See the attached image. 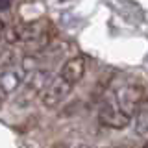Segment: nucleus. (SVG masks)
<instances>
[{
	"label": "nucleus",
	"instance_id": "7ed1b4c3",
	"mask_svg": "<svg viewBox=\"0 0 148 148\" xmlns=\"http://www.w3.org/2000/svg\"><path fill=\"white\" fill-rule=\"evenodd\" d=\"M98 119H100V122L104 124V126L113 128V130H122L133 120L132 115H128L124 109H120L119 104L113 98L102 102V106L98 109Z\"/></svg>",
	"mask_w": 148,
	"mask_h": 148
},
{
	"label": "nucleus",
	"instance_id": "9b49d317",
	"mask_svg": "<svg viewBox=\"0 0 148 148\" xmlns=\"http://www.w3.org/2000/svg\"><path fill=\"white\" fill-rule=\"evenodd\" d=\"M74 148H92V146H89V145H78V146H74Z\"/></svg>",
	"mask_w": 148,
	"mask_h": 148
},
{
	"label": "nucleus",
	"instance_id": "f03ea898",
	"mask_svg": "<svg viewBox=\"0 0 148 148\" xmlns=\"http://www.w3.org/2000/svg\"><path fill=\"white\" fill-rule=\"evenodd\" d=\"M111 98L119 104L120 109H124L128 115L133 117L137 108H139V104H141L146 96H145V89H143L141 85L126 82V83H120L117 89L113 91V96H111Z\"/></svg>",
	"mask_w": 148,
	"mask_h": 148
},
{
	"label": "nucleus",
	"instance_id": "423d86ee",
	"mask_svg": "<svg viewBox=\"0 0 148 148\" xmlns=\"http://www.w3.org/2000/svg\"><path fill=\"white\" fill-rule=\"evenodd\" d=\"M26 76L28 74L22 71L21 65H18V67H8V69H4V71L0 72V83L6 87L8 92H13L24 83Z\"/></svg>",
	"mask_w": 148,
	"mask_h": 148
},
{
	"label": "nucleus",
	"instance_id": "6e6552de",
	"mask_svg": "<svg viewBox=\"0 0 148 148\" xmlns=\"http://www.w3.org/2000/svg\"><path fill=\"white\" fill-rule=\"evenodd\" d=\"M21 67H22V71L26 74H32V72L37 71V59L32 58V56H24L22 61H21Z\"/></svg>",
	"mask_w": 148,
	"mask_h": 148
},
{
	"label": "nucleus",
	"instance_id": "20e7f679",
	"mask_svg": "<svg viewBox=\"0 0 148 148\" xmlns=\"http://www.w3.org/2000/svg\"><path fill=\"white\" fill-rule=\"evenodd\" d=\"M72 83H69L61 74H58V76H54L52 80L48 82V85H46V89L41 92V102H43V106L46 108H54V106L61 104V102L69 96V92L72 91Z\"/></svg>",
	"mask_w": 148,
	"mask_h": 148
},
{
	"label": "nucleus",
	"instance_id": "0eeeda50",
	"mask_svg": "<svg viewBox=\"0 0 148 148\" xmlns=\"http://www.w3.org/2000/svg\"><path fill=\"white\" fill-rule=\"evenodd\" d=\"M135 122V133L141 135L143 139H148V98H145L139 104V108L133 115Z\"/></svg>",
	"mask_w": 148,
	"mask_h": 148
},
{
	"label": "nucleus",
	"instance_id": "f8f14e48",
	"mask_svg": "<svg viewBox=\"0 0 148 148\" xmlns=\"http://www.w3.org/2000/svg\"><path fill=\"white\" fill-rule=\"evenodd\" d=\"M111 148H128V146H111Z\"/></svg>",
	"mask_w": 148,
	"mask_h": 148
},
{
	"label": "nucleus",
	"instance_id": "f257e3e1",
	"mask_svg": "<svg viewBox=\"0 0 148 148\" xmlns=\"http://www.w3.org/2000/svg\"><path fill=\"white\" fill-rule=\"evenodd\" d=\"M50 80H52V78H50V72L48 71H39V69H37L35 72L28 74L24 83L18 87L17 104L21 106V108H26V106L30 104L34 98L41 96V92L46 89V85H48Z\"/></svg>",
	"mask_w": 148,
	"mask_h": 148
},
{
	"label": "nucleus",
	"instance_id": "ddd939ff",
	"mask_svg": "<svg viewBox=\"0 0 148 148\" xmlns=\"http://www.w3.org/2000/svg\"><path fill=\"white\" fill-rule=\"evenodd\" d=\"M146 148H148V145H146Z\"/></svg>",
	"mask_w": 148,
	"mask_h": 148
},
{
	"label": "nucleus",
	"instance_id": "39448f33",
	"mask_svg": "<svg viewBox=\"0 0 148 148\" xmlns=\"http://www.w3.org/2000/svg\"><path fill=\"white\" fill-rule=\"evenodd\" d=\"M61 76L67 80L69 83H72V85H76L78 82L83 78V74H85V59L82 58V56H76V58H71L67 63L61 67Z\"/></svg>",
	"mask_w": 148,
	"mask_h": 148
},
{
	"label": "nucleus",
	"instance_id": "1a4fd4ad",
	"mask_svg": "<svg viewBox=\"0 0 148 148\" xmlns=\"http://www.w3.org/2000/svg\"><path fill=\"white\" fill-rule=\"evenodd\" d=\"M8 95H9V92L6 91V87L0 83V108L4 106V102H6V98H8Z\"/></svg>",
	"mask_w": 148,
	"mask_h": 148
},
{
	"label": "nucleus",
	"instance_id": "9d476101",
	"mask_svg": "<svg viewBox=\"0 0 148 148\" xmlns=\"http://www.w3.org/2000/svg\"><path fill=\"white\" fill-rule=\"evenodd\" d=\"M4 32H6V24H4V21L0 18V37H4Z\"/></svg>",
	"mask_w": 148,
	"mask_h": 148
}]
</instances>
